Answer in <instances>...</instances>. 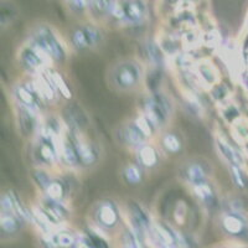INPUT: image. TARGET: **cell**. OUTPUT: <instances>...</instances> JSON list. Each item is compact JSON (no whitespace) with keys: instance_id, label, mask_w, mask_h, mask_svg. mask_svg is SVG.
<instances>
[{"instance_id":"cell-1","label":"cell","mask_w":248,"mask_h":248,"mask_svg":"<svg viewBox=\"0 0 248 248\" xmlns=\"http://www.w3.org/2000/svg\"><path fill=\"white\" fill-rule=\"evenodd\" d=\"M105 159L101 141L90 137L86 129L66 127L61 138V165L71 172L93 171Z\"/></svg>"},{"instance_id":"cell-2","label":"cell","mask_w":248,"mask_h":248,"mask_svg":"<svg viewBox=\"0 0 248 248\" xmlns=\"http://www.w3.org/2000/svg\"><path fill=\"white\" fill-rule=\"evenodd\" d=\"M105 81L108 88L116 93H141L147 86V65L136 56L118 57L106 68Z\"/></svg>"},{"instance_id":"cell-3","label":"cell","mask_w":248,"mask_h":248,"mask_svg":"<svg viewBox=\"0 0 248 248\" xmlns=\"http://www.w3.org/2000/svg\"><path fill=\"white\" fill-rule=\"evenodd\" d=\"M29 43L36 46L54 66H63L70 60V44L66 41L60 31L47 21H36L31 24L26 32Z\"/></svg>"},{"instance_id":"cell-4","label":"cell","mask_w":248,"mask_h":248,"mask_svg":"<svg viewBox=\"0 0 248 248\" xmlns=\"http://www.w3.org/2000/svg\"><path fill=\"white\" fill-rule=\"evenodd\" d=\"M158 132L140 113L123 119L113 129V140L119 148L137 152L144 144L153 141Z\"/></svg>"},{"instance_id":"cell-5","label":"cell","mask_w":248,"mask_h":248,"mask_svg":"<svg viewBox=\"0 0 248 248\" xmlns=\"http://www.w3.org/2000/svg\"><path fill=\"white\" fill-rule=\"evenodd\" d=\"M139 113L148 119L159 134L161 130L171 127L176 105L168 91L155 90L144 94Z\"/></svg>"},{"instance_id":"cell-6","label":"cell","mask_w":248,"mask_h":248,"mask_svg":"<svg viewBox=\"0 0 248 248\" xmlns=\"http://www.w3.org/2000/svg\"><path fill=\"white\" fill-rule=\"evenodd\" d=\"M106 37L107 36L103 26L91 20H85L71 30L68 44L72 52L88 54L103 47Z\"/></svg>"},{"instance_id":"cell-7","label":"cell","mask_w":248,"mask_h":248,"mask_svg":"<svg viewBox=\"0 0 248 248\" xmlns=\"http://www.w3.org/2000/svg\"><path fill=\"white\" fill-rule=\"evenodd\" d=\"M150 15L149 0H116L108 25L128 29L143 25Z\"/></svg>"},{"instance_id":"cell-8","label":"cell","mask_w":248,"mask_h":248,"mask_svg":"<svg viewBox=\"0 0 248 248\" xmlns=\"http://www.w3.org/2000/svg\"><path fill=\"white\" fill-rule=\"evenodd\" d=\"M178 178L184 185L195 190L209 185L214 179L215 169L211 161L203 156H189L179 163L176 168Z\"/></svg>"},{"instance_id":"cell-9","label":"cell","mask_w":248,"mask_h":248,"mask_svg":"<svg viewBox=\"0 0 248 248\" xmlns=\"http://www.w3.org/2000/svg\"><path fill=\"white\" fill-rule=\"evenodd\" d=\"M10 96L14 106L34 110L40 114H46V107L50 105L37 86L36 81L29 76L15 82L10 91Z\"/></svg>"},{"instance_id":"cell-10","label":"cell","mask_w":248,"mask_h":248,"mask_svg":"<svg viewBox=\"0 0 248 248\" xmlns=\"http://www.w3.org/2000/svg\"><path fill=\"white\" fill-rule=\"evenodd\" d=\"M93 225L98 231H114L122 220L121 206L113 198H102L92 203L88 211Z\"/></svg>"},{"instance_id":"cell-11","label":"cell","mask_w":248,"mask_h":248,"mask_svg":"<svg viewBox=\"0 0 248 248\" xmlns=\"http://www.w3.org/2000/svg\"><path fill=\"white\" fill-rule=\"evenodd\" d=\"M35 183L39 187V194L57 201H70L72 184L66 176L52 174L51 170L35 169Z\"/></svg>"},{"instance_id":"cell-12","label":"cell","mask_w":248,"mask_h":248,"mask_svg":"<svg viewBox=\"0 0 248 248\" xmlns=\"http://www.w3.org/2000/svg\"><path fill=\"white\" fill-rule=\"evenodd\" d=\"M16 63L20 70L29 77H37L45 74L52 67V62L45 55L28 40H25L21 45L17 47L15 55Z\"/></svg>"},{"instance_id":"cell-13","label":"cell","mask_w":248,"mask_h":248,"mask_svg":"<svg viewBox=\"0 0 248 248\" xmlns=\"http://www.w3.org/2000/svg\"><path fill=\"white\" fill-rule=\"evenodd\" d=\"M156 145L164 156H178L185 149V138L179 130L170 127L159 133Z\"/></svg>"},{"instance_id":"cell-14","label":"cell","mask_w":248,"mask_h":248,"mask_svg":"<svg viewBox=\"0 0 248 248\" xmlns=\"http://www.w3.org/2000/svg\"><path fill=\"white\" fill-rule=\"evenodd\" d=\"M128 216H129L132 230L144 242V238L150 234L153 227L150 215L140 203L132 201V202H128Z\"/></svg>"},{"instance_id":"cell-15","label":"cell","mask_w":248,"mask_h":248,"mask_svg":"<svg viewBox=\"0 0 248 248\" xmlns=\"http://www.w3.org/2000/svg\"><path fill=\"white\" fill-rule=\"evenodd\" d=\"M78 236L66 230L56 229L54 231L43 233L41 245L44 248H74Z\"/></svg>"},{"instance_id":"cell-16","label":"cell","mask_w":248,"mask_h":248,"mask_svg":"<svg viewBox=\"0 0 248 248\" xmlns=\"http://www.w3.org/2000/svg\"><path fill=\"white\" fill-rule=\"evenodd\" d=\"M134 156H136V161L141 168H144L147 171H152L159 167L161 156H164V155L161 154L158 145L150 141V143L144 144L143 147L134 152Z\"/></svg>"},{"instance_id":"cell-17","label":"cell","mask_w":248,"mask_h":248,"mask_svg":"<svg viewBox=\"0 0 248 248\" xmlns=\"http://www.w3.org/2000/svg\"><path fill=\"white\" fill-rule=\"evenodd\" d=\"M116 0H91L90 9H88L87 20L99 25H108L112 17L113 9H114Z\"/></svg>"},{"instance_id":"cell-18","label":"cell","mask_w":248,"mask_h":248,"mask_svg":"<svg viewBox=\"0 0 248 248\" xmlns=\"http://www.w3.org/2000/svg\"><path fill=\"white\" fill-rule=\"evenodd\" d=\"M221 226L223 231L231 236H242L247 231V221L237 211L225 212L221 217Z\"/></svg>"},{"instance_id":"cell-19","label":"cell","mask_w":248,"mask_h":248,"mask_svg":"<svg viewBox=\"0 0 248 248\" xmlns=\"http://www.w3.org/2000/svg\"><path fill=\"white\" fill-rule=\"evenodd\" d=\"M147 172V170L141 168L137 161H129L121 168L119 175L125 185L130 186V187H137L143 184Z\"/></svg>"},{"instance_id":"cell-20","label":"cell","mask_w":248,"mask_h":248,"mask_svg":"<svg viewBox=\"0 0 248 248\" xmlns=\"http://www.w3.org/2000/svg\"><path fill=\"white\" fill-rule=\"evenodd\" d=\"M20 10L13 0H0V29L5 31L17 20Z\"/></svg>"},{"instance_id":"cell-21","label":"cell","mask_w":248,"mask_h":248,"mask_svg":"<svg viewBox=\"0 0 248 248\" xmlns=\"http://www.w3.org/2000/svg\"><path fill=\"white\" fill-rule=\"evenodd\" d=\"M91 0H65V6L68 14L77 19H86L88 16Z\"/></svg>"},{"instance_id":"cell-22","label":"cell","mask_w":248,"mask_h":248,"mask_svg":"<svg viewBox=\"0 0 248 248\" xmlns=\"http://www.w3.org/2000/svg\"><path fill=\"white\" fill-rule=\"evenodd\" d=\"M216 147L217 150L221 153V155H222L226 160L230 161L234 168H238V165H240V156L234 152V149L231 145H229V144L225 143V141H222L220 139V140H217Z\"/></svg>"},{"instance_id":"cell-23","label":"cell","mask_w":248,"mask_h":248,"mask_svg":"<svg viewBox=\"0 0 248 248\" xmlns=\"http://www.w3.org/2000/svg\"><path fill=\"white\" fill-rule=\"evenodd\" d=\"M74 248H96L94 245L92 243L90 237L86 234H78V238H77V242L75 245Z\"/></svg>"}]
</instances>
